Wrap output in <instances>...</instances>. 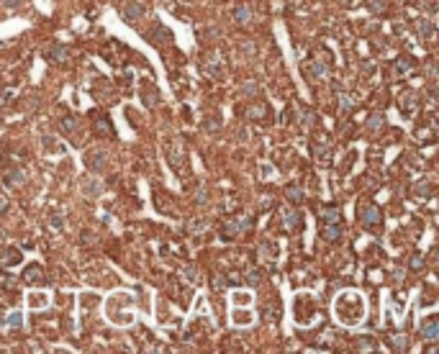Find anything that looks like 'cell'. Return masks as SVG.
Wrapping results in <instances>:
<instances>
[{"mask_svg":"<svg viewBox=\"0 0 439 354\" xmlns=\"http://www.w3.org/2000/svg\"><path fill=\"white\" fill-rule=\"evenodd\" d=\"M64 57H67V49H64V47H52V49H47V59L62 62Z\"/></svg>","mask_w":439,"mask_h":354,"instance_id":"obj_5","label":"cell"},{"mask_svg":"<svg viewBox=\"0 0 439 354\" xmlns=\"http://www.w3.org/2000/svg\"><path fill=\"white\" fill-rule=\"evenodd\" d=\"M141 11H144V8H141L139 3H131V6H126V18H139Z\"/></svg>","mask_w":439,"mask_h":354,"instance_id":"obj_7","label":"cell"},{"mask_svg":"<svg viewBox=\"0 0 439 354\" xmlns=\"http://www.w3.org/2000/svg\"><path fill=\"white\" fill-rule=\"evenodd\" d=\"M95 128H98V131H100V134H105V136H111V126H108V123H105V121H103V118H100V121H98V123H95Z\"/></svg>","mask_w":439,"mask_h":354,"instance_id":"obj_10","label":"cell"},{"mask_svg":"<svg viewBox=\"0 0 439 354\" xmlns=\"http://www.w3.org/2000/svg\"><path fill=\"white\" fill-rule=\"evenodd\" d=\"M234 18L239 21V24H249V21H252V11L247 6H239V8H234Z\"/></svg>","mask_w":439,"mask_h":354,"instance_id":"obj_4","label":"cell"},{"mask_svg":"<svg viewBox=\"0 0 439 354\" xmlns=\"http://www.w3.org/2000/svg\"><path fill=\"white\" fill-rule=\"evenodd\" d=\"M8 323H11L13 328H18V326H21V313H13V316L8 318Z\"/></svg>","mask_w":439,"mask_h":354,"instance_id":"obj_12","label":"cell"},{"mask_svg":"<svg viewBox=\"0 0 439 354\" xmlns=\"http://www.w3.org/2000/svg\"><path fill=\"white\" fill-rule=\"evenodd\" d=\"M288 198H290V201H301V198H303V193H301V188H288Z\"/></svg>","mask_w":439,"mask_h":354,"instance_id":"obj_9","label":"cell"},{"mask_svg":"<svg viewBox=\"0 0 439 354\" xmlns=\"http://www.w3.org/2000/svg\"><path fill=\"white\" fill-rule=\"evenodd\" d=\"M337 221H339V211H334V208L324 211V224H337Z\"/></svg>","mask_w":439,"mask_h":354,"instance_id":"obj_8","label":"cell"},{"mask_svg":"<svg viewBox=\"0 0 439 354\" xmlns=\"http://www.w3.org/2000/svg\"><path fill=\"white\" fill-rule=\"evenodd\" d=\"M362 224H365V226H375V224H380V211H378L375 206H367V208L362 211Z\"/></svg>","mask_w":439,"mask_h":354,"instance_id":"obj_1","label":"cell"},{"mask_svg":"<svg viewBox=\"0 0 439 354\" xmlns=\"http://www.w3.org/2000/svg\"><path fill=\"white\" fill-rule=\"evenodd\" d=\"M421 336L424 339H436L439 336V323L431 318V321H426L424 326H421Z\"/></svg>","mask_w":439,"mask_h":354,"instance_id":"obj_2","label":"cell"},{"mask_svg":"<svg viewBox=\"0 0 439 354\" xmlns=\"http://www.w3.org/2000/svg\"><path fill=\"white\" fill-rule=\"evenodd\" d=\"M370 346H372L370 339H362V341H360V349H370Z\"/></svg>","mask_w":439,"mask_h":354,"instance_id":"obj_14","label":"cell"},{"mask_svg":"<svg viewBox=\"0 0 439 354\" xmlns=\"http://www.w3.org/2000/svg\"><path fill=\"white\" fill-rule=\"evenodd\" d=\"M26 280H29L31 285H41V270H39V267H31V270L26 272Z\"/></svg>","mask_w":439,"mask_h":354,"instance_id":"obj_6","label":"cell"},{"mask_svg":"<svg viewBox=\"0 0 439 354\" xmlns=\"http://www.w3.org/2000/svg\"><path fill=\"white\" fill-rule=\"evenodd\" d=\"M419 29H421V34H431V24H426V21H421V24H419Z\"/></svg>","mask_w":439,"mask_h":354,"instance_id":"obj_13","label":"cell"},{"mask_svg":"<svg viewBox=\"0 0 439 354\" xmlns=\"http://www.w3.org/2000/svg\"><path fill=\"white\" fill-rule=\"evenodd\" d=\"M385 8V0H370V11H383Z\"/></svg>","mask_w":439,"mask_h":354,"instance_id":"obj_11","label":"cell"},{"mask_svg":"<svg viewBox=\"0 0 439 354\" xmlns=\"http://www.w3.org/2000/svg\"><path fill=\"white\" fill-rule=\"evenodd\" d=\"M321 234H324L326 241H337V239H339V226H337V224H324Z\"/></svg>","mask_w":439,"mask_h":354,"instance_id":"obj_3","label":"cell"}]
</instances>
